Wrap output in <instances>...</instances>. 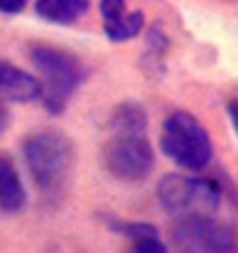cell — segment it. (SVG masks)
Returning <instances> with one entry per match:
<instances>
[{
  "mask_svg": "<svg viewBox=\"0 0 238 253\" xmlns=\"http://www.w3.org/2000/svg\"><path fill=\"white\" fill-rule=\"evenodd\" d=\"M30 59L40 72V98L52 116H62L69 106L72 96L86 79V69L79 59L59 47L35 44L30 49Z\"/></svg>",
  "mask_w": 238,
  "mask_h": 253,
  "instance_id": "cell-1",
  "label": "cell"
},
{
  "mask_svg": "<svg viewBox=\"0 0 238 253\" xmlns=\"http://www.w3.org/2000/svg\"><path fill=\"white\" fill-rule=\"evenodd\" d=\"M22 155L32 182L42 194H52L64 187L74 160V148L62 133L42 130L30 135L22 145Z\"/></svg>",
  "mask_w": 238,
  "mask_h": 253,
  "instance_id": "cell-2",
  "label": "cell"
},
{
  "mask_svg": "<svg viewBox=\"0 0 238 253\" xmlns=\"http://www.w3.org/2000/svg\"><path fill=\"white\" fill-rule=\"evenodd\" d=\"M162 153L182 169L199 172L209 168L214 158V143L206 128L189 113V111H174L167 116L162 126L159 138Z\"/></svg>",
  "mask_w": 238,
  "mask_h": 253,
  "instance_id": "cell-3",
  "label": "cell"
},
{
  "mask_svg": "<svg viewBox=\"0 0 238 253\" xmlns=\"http://www.w3.org/2000/svg\"><path fill=\"white\" fill-rule=\"evenodd\" d=\"M221 184L209 177L167 174L158 184L159 207L169 214H214L221 204Z\"/></svg>",
  "mask_w": 238,
  "mask_h": 253,
  "instance_id": "cell-4",
  "label": "cell"
},
{
  "mask_svg": "<svg viewBox=\"0 0 238 253\" xmlns=\"http://www.w3.org/2000/svg\"><path fill=\"white\" fill-rule=\"evenodd\" d=\"M172 241L189 253H234L236 236L209 214H179L172 226Z\"/></svg>",
  "mask_w": 238,
  "mask_h": 253,
  "instance_id": "cell-5",
  "label": "cell"
},
{
  "mask_svg": "<svg viewBox=\"0 0 238 253\" xmlns=\"http://www.w3.org/2000/svg\"><path fill=\"white\" fill-rule=\"evenodd\" d=\"M103 160L113 177L138 182L150 174L155 153L145 135H111L108 145L103 148Z\"/></svg>",
  "mask_w": 238,
  "mask_h": 253,
  "instance_id": "cell-6",
  "label": "cell"
},
{
  "mask_svg": "<svg viewBox=\"0 0 238 253\" xmlns=\"http://www.w3.org/2000/svg\"><path fill=\"white\" fill-rule=\"evenodd\" d=\"M0 96L17 101V103L37 101L40 98V82L35 74L0 59Z\"/></svg>",
  "mask_w": 238,
  "mask_h": 253,
  "instance_id": "cell-7",
  "label": "cell"
},
{
  "mask_svg": "<svg viewBox=\"0 0 238 253\" xmlns=\"http://www.w3.org/2000/svg\"><path fill=\"white\" fill-rule=\"evenodd\" d=\"M25 202H27V192L20 179V172L15 169L7 155H0V209L12 214L20 211Z\"/></svg>",
  "mask_w": 238,
  "mask_h": 253,
  "instance_id": "cell-8",
  "label": "cell"
},
{
  "mask_svg": "<svg viewBox=\"0 0 238 253\" xmlns=\"http://www.w3.org/2000/svg\"><path fill=\"white\" fill-rule=\"evenodd\" d=\"M111 135H145L148 130V113L140 103L125 101L113 108L111 121H108Z\"/></svg>",
  "mask_w": 238,
  "mask_h": 253,
  "instance_id": "cell-9",
  "label": "cell"
},
{
  "mask_svg": "<svg viewBox=\"0 0 238 253\" xmlns=\"http://www.w3.org/2000/svg\"><path fill=\"white\" fill-rule=\"evenodd\" d=\"M35 12L54 25H74L88 12V0H37Z\"/></svg>",
  "mask_w": 238,
  "mask_h": 253,
  "instance_id": "cell-10",
  "label": "cell"
},
{
  "mask_svg": "<svg viewBox=\"0 0 238 253\" xmlns=\"http://www.w3.org/2000/svg\"><path fill=\"white\" fill-rule=\"evenodd\" d=\"M145 27V17L140 10H123L118 12L116 17H108L103 20V32L111 42H125V40H133L143 32Z\"/></svg>",
  "mask_w": 238,
  "mask_h": 253,
  "instance_id": "cell-11",
  "label": "cell"
},
{
  "mask_svg": "<svg viewBox=\"0 0 238 253\" xmlns=\"http://www.w3.org/2000/svg\"><path fill=\"white\" fill-rule=\"evenodd\" d=\"M130 253H167V246L159 241V234H148V236L133 239Z\"/></svg>",
  "mask_w": 238,
  "mask_h": 253,
  "instance_id": "cell-12",
  "label": "cell"
},
{
  "mask_svg": "<svg viewBox=\"0 0 238 253\" xmlns=\"http://www.w3.org/2000/svg\"><path fill=\"white\" fill-rule=\"evenodd\" d=\"M30 0H0V12L2 15H17L27 7Z\"/></svg>",
  "mask_w": 238,
  "mask_h": 253,
  "instance_id": "cell-13",
  "label": "cell"
},
{
  "mask_svg": "<svg viewBox=\"0 0 238 253\" xmlns=\"http://www.w3.org/2000/svg\"><path fill=\"white\" fill-rule=\"evenodd\" d=\"M7 123H10V113H7V111H5V106L0 103V133L7 128Z\"/></svg>",
  "mask_w": 238,
  "mask_h": 253,
  "instance_id": "cell-14",
  "label": "cell"
}]
</instances>
